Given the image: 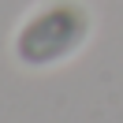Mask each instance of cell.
<instances>
[{
	"label": "cell",
	"instance_id": "cell-1",
	"mask_svg": "<svg viewBox=\"0 0 123 123\" xmlns=\"http://www.w3.org/2000/svg\"><path fill=\"white\" fill-rule=\"evenodd\" d=\"M93 15L82 0H41L19 19L11 34V56L26 71H49L86 49Z\"/></svg>",
	"mask_w": 123,
	"mask_h": 123
}]
</instances>
